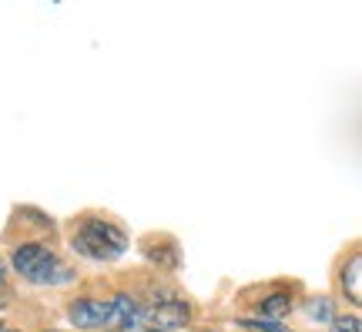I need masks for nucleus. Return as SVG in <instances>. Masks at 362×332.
I'll list each match as a JSON object with an SVG mask.
<instances>
[{
    "mask_svg": "<svg viewBox=\"0 0 362 332\" xmlns=\"http://www.w3.org/2000/svg\"><path fill=\"white\" fill-rule=\"evenodd\" d=\"M242 326L259 329V332H292V329H285L282 322H272V319H242Z\"/></svg>",
    "mask_w": 362,
    "mask_h": 332,
    "instance_id": "nucleus-8",
    "label": "nucleus"
},
{
    "mask_svg": "<svg viewBox=\"0 0 362 332\" xmlns=\"http://www.w3.org/2000/svg\"><path fill=\"white\" fill-rule=\"evenodd\" d=\"M305 312H309V319H332V306H329V299H312L309 306H305Z\"/></svg>",
    "mask_w": 362,
    "mask_h": 332,
    "instance_id": "nucleus-7",
    "label": "nucleus"
},
{
    "mask_svg": "<svg viewBox=\"0 0 362 332\" xmlns=\"http://www.w3.org/2000/svg\"><path fill=\"white\" fill-rule=\"evenodd\" d=\"M148 332H158V329H148Z\"/></svg>",
    "mask_w": 362,
    "mask_h": 332,
    "instance_id": "nucleus-11",
    "label": "nucleus"
},
{
    "mask_svg": "<svg viewBox=\"0 0 362 332\" xmlns=\"http://www.w3.org/2000/svg\"><path fill=\"white\" fill-rule=\"evenodd\" d=\"M332 332H362L359 316H346V319H336V322H332Z\"/></svg>",
    "mask_w": 362,
    "mask_h": 332,
    "instance_id": "nucleus-9",
    "label": "nucleus"
},
{
    "mask_svg": "<svg viewBox=\"0 0 362 332\" xmlns=\"http://www.w3.org/2000/svg\"><path fill=\"white\" fill-rule=\"evenodd\" d=\"M359 265H362V258L352 256L349 265H346V272H342V285H346V295H349L352 306H359V302H362V285H359L362 268H359Z\"/></svg>",
    "mask_w": 362,
    "mask_h": 332,
    "instance_id": "nucleus-5",
    "label": "nucleus"
},
{
    "mask_svg": "<svg viewBox=\"0 0 362 332\" xmlns=\"http://www.w3.org/2000/svg\"><path fill=\"white\" fill-rule=\"evenodd\" d=\"M188 319H192V309L185 306L181 299H165V302L151 306V312H148V329L168 332V329H178V326H185Z\"/></svg>",
    "mask_w": 362,
    "mask_h": 332,
    "instance_id": "nucleus-4",
    "label": "nucleus"
},
{
    "mask_svg": "<svg viewBox=\"0 0 362 332\" xmlns=\"http://www.w3.org/2000/svg\"><path fill=\"white\" fill-rule=\"evenodd\" d=\"M134 316V302L128 295H115V299H81L71 306V322L78 329H115L121 322L131 326Z\"/></svg>",
    "mask_w": 362,
    "mask_h": 332,
    "instance_id": "nucleus-2",
    "label": "nucleus"
},
{
    "mask_svg": "<svg viewBox=\"0 0 362 332\" xmlns=\"http://www.w3.org/2000/svg\"><path fill=\"white\" fill-rule=\"evenodd\" d=\"M288 306H292V299H288L285 292H275L272 299H265V302H262V312H265V316H272V322H275L279 316H285V312H288Z\"/></svg>",
    "mask_w": 362,
    "mask_h": 332,
    "instance_id": "nucleus-6",
    "label": "nucleus"
},
{
    "mask_svg": "<svg viewBox=\"0 0 362 332\" xmlns=\"http://www.w3.org/2000/svg\"><path fill=\"white\" fill-rule=\"evenodd\" d=\"M74 248H78L84 258H94V262H111V258L124 256L128 248V239L124 231L107 225V222H84L78 231H74Z\"/></svg>",
    "mask_w": 362,
    "mask_h": 332,
    "instance_id": "nucleus-3",
    "label": "nucleus"
},
{
    "mask_svg": "<svg viewBox=\"0 0 362 332\" xmlns=\"http://www.w3.org/2000/svg\"><path fill=\"white\" fill-rule=\"evenodd\" d=\"M0 332H11V329H0Z\"/></svg>",
    "mask_w": 362,
    "mask_h": 332,
    "instance_id": "nucleus-10",
    "label": "nucleus"
},
{
    "mask_svg": "<svg viewBox=\"0 0 362 332\" xmlns=\"http://www.w3.org/2000/svg\"><path fill=\"white\" fill-rule=\"evenodd\" d=\"M13 268H17V275H24L34 285H61V282L74 279V272L44 245H21L13 252Z\"/></svg>",
    "mask_w": 362,
    "mask_h": 332,
    "instance_id": "nucleus-1",
    "label": "nucleus"
}]
</instances>
